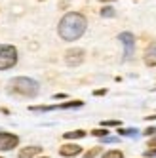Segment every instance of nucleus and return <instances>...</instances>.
<instances>
[{
	"label": "nucleus",
	"instance_id": "9d476101",
	"mask_svg": "<svg viewBox=\"0 0 156 158\" xmlns=\"http://www.w3.org/2000/svg\"><path fill=\"white\" fill-rule=\"evenodd\" d=\"M86 137V131L84 130H74V131H67L63 135V139H82Z\"/></svg>",
	"mask_w": 156,
	"mask_h": 158
},
{
	"label": "nucleus",
	"instance_id": "a211bd4d",
	"mask_svg": "<svg viewBox=\"0 0 156 158\" xmlns=\"http://www.w3.org/2000/svg\"><path fill=\"white\" fill-rule=\"evenodd\" d=\"M145 156H147V158H154V156H156V147H152V149H149L147 152H145Z\"/></svg>",
	"mask_w": 156,
	"mask_h": 158
},
{
	"label": "nucleus",
	"instance_id": "5701e85b",
	"mask_svg": "<svg viewBox=\"0 0 156 158\" xmlns=\"http://www.w3.org/2000/svg\"><path fill=\"white\" fill-rule=\"evenodd\" d=\"M65 97H67L65 94H57V95H55V99H65Z\"/></svg>",
	"mask_w": 156,
	"mask_h": 158
},
{
	"label": "nucleus",
	"instance_id": "ddd939ff",
	"mask_svg": "<svg viewBox=\"0 0 156 158\" xmlns=\"http://www.w3.org/2000/svg\"><path fill=\"white\" fill-rule=\"evenodd\" d=\"M99 152H101V147H93V149H90L84 154V158H95V156H99Z\"/></svg>",
	"mask_w": 156,
	"mask_h": 158
},
{
	"label": "nucleus",
	"instance_id": "1a4fd4ad",
	"mask_svg": "<svg viewBox=\"0 0 156 158\" xmlns=\"http://www.w3.org/2000/svg\"><path fill=\"white\" fill-rule=\"evenodd\" d=\"M38 152H42L40 147H25V149H21L19 158H35L38 156Z\"/></svg>",
	"mask_w": 156,
	"mask_h": 158
},
{
	"label": "nucleus",
	"instance_id": "393cba45",
	"mask_svg": "<svg viewBox=\"0 0 156 158\" xmlns=\"http://www.w3.org/2000/svg\"><path fill=\"white\" fill-rule=\"evenodd\" d=\"M40 158H48V156H40Z\"/></svg>",
	"mask_w": 156,
	"mask_h": 158
},
{
	"label": "nucleus",
	"instance_id": "2eb2a0df",
	"mask_svg": "<svg viewBox=\"0 0 156 158\" xmlns=\"http://www.w3.org/2000/svg\"><path fill=\"white\" fill-rule=\"evenodd\" d=\"M92 135H95V137H107L109 131H107V128H101V130H93Z\"/></svg>",
	"mask_w": 156,
	"mask_h": 158
},
{
	"label": "nucleus",
	"instance_id": "a878e982",
	"mask_svg": "<svg viewBox=\"0 0 156 158\" xmlns=\"http://www.w3.org/2000/svg\"><path fill=\"white\" fill-rule=\"evenodd\" d=\"M0 158H2V156H0Z\"/></svg>",
	"mask_w": 156,
	"mask_h": 158
},
{
	"label": "nucleus",
	"instance_id": "f3484780",
	"mask_svg": "<svg viewBox=\"0 0 156 158\" xmlns=\"http://www.w3.org/2000/svg\"><path fill=\"white\" fill-rule=\"evenodd\" d=\"M118 135H137V130H133V128H129V130H118Z\"/></svg>",
	"mask_w": 156,
	"mask_h": 158
},
{
	"label": "nucleus",
	"instance_id": "412c9836",
	"mask_svg": "<svg viewBox=\"0 0 156 158\" xmlns=\"http://www.w3.org/2000/svg\"><path fill=\"white\" fill-rule=\"evenodd\" d=\"M152 133H156V128H147L145 130V135H152Z\"/></svg>",
	"mask_w": 156,
	"mask_h": 158
},
{
	"label": "nucleus",
	"instance_id": "9b49d317",
	"mask_svg": "<svg viewBox=\"0 0 156 158\" xmlns=\"http://www.w3.org/2000/svg\"><path fill=\"white\" fill-rule=\"evenodd\" d=\"M84 107V101H67L63 105H57V109H80Z\"/></svg>",
	"mask_w": 156,
	"mask_h": 158
},
{
	"label": "nucleus",
	"instance_id": "6e6552de",
	"mask_svg": "<svg viewBox=\"0 0 156 158\" xmlns=\"http://www.w3.org/2000/svg\"><path fill=\"white\" fill-rule=\"evenodd\" d=\"M145 63L149 67H156V44H150L145 50Z\"/></svg>",
	"mask_w": 156,
	"mask_h": 158
},
{
	"label": "nucleus",
	"instance_id": "f03ea898",
	"mask_svg": "<svg viewBox=\"0 0 156 158\" xmlns=\"http://www.w3.org/2000/svg\"><path fill=\"white\" fill-rule=\"evenodd\" d=\"M8 89L15 95H23V97H35L38 95V82L32 80V78H27V76H15L8 82Z\"/></svg>",
	"mask_w": 156,
	"mask_h": 158
},
{
	"label": "nucleus",
	"instance_id": "f257e3e1",
	"mask_svg": "<svg viewBox=\"0 0 156 158\" xmlns=\"http://www.w3.org/2000/svg\"><path fill=\"white\" fill-rule=\"evenodd\" d=\"M88 27V21L82 14H78V12H69V14H65L63 19L59 21V36L67 42H74L78 40L82 35H84V31Z\"/></svg>",
	"mask_w": 156,
	"mask_h": 158
},
{
	"label": "nucleus",
	"instance_id": "39448f33",
	"mask_svg": "<svg viewBox=\"0 0 156 158\" xmlns=\"http://www.w3.org/2000/svg\"><path fill=\"white\" fill-rule=\"evenodd\" d=\"M19 145V137L15 133L0 131V151H12Z\"/></svg>",
	"mask_w": 156,
	"mask_h": 158
},
{
	"label": "nucleus",
	"instance_id": "20e7f679",
	"mask_svg": "<svg viewBox=\"0 0 156 158\" xmlns=\"http://www.w3.org/2000/svg\"><path fill=\"white\" fill-rule=\"evenodd\" d=\"M118 40L124 44V59H129L133 55V50H135V36L131 32H120Z\"/></svg>",
	"mask_w": 156,
	"mask_h": 158
},
{
	"label": "nucleus",
	"instance_id": "6ab92c4d",
	"mask_svg": "<svg viewBox=\"0 0 156 158\" xmlns=\"http://www.w3.org/2000/svg\"><path fill=\"white\" fill-rule=\"evenodd\" d=\"M105 143H116L118 141V137H110V135H107V137H101Z\"/></svg>",
	"mask_w": 156,
	"mask_h": 158
},
{
	"label": "nucleus",
	"instance_id": "dca6fc26",
	"mask_svg": "<svg viewBox=\"0 0 156 158\" xmlns=\"http://www.w3.org/2000/svg\"><path fill=\"white\" fill-rule=\"evenodd\" d=\"M103 124V128H110V126H120V120H105L101 122Z\"/></svg>",
	"mask_w": 156,
	"mask_h": 158
},
{
	"label": "nucleus",
	"instance_id": "4468645a",
	"mask_svg": "<svg viewBox=\"0 0 156 158\" xmlns=\"http://www.w3.org/2000/svg\"><path fill=\"white\" fill-rule=\"evenodd\" d=\"M116 12H114V8H110V6H105L103 10H101V15L103 17H113Z\"/></svg>",
	"mask_w": 156,
	"mask_h": 158
},
{
	"label": "nucleus",
	"instance_id": "f8f14e48",
	"mask_svg": "<svg viewBox=\"0 0 156 158\" xmlns=\"http://www.w3.org/2000/svg\"><path fill=\"white\" fill-rule=\"evenodd\" d=\"M101 158H124V152L122 151H107Z\"/></svg>",
	"mask_w": 156,
	"mask_h": 158
},
{
	"label": "nucleus",
	"instance_id": "b1692460",
	"mask_svg": "<svg viewBox=\"0 0 156 158\" xmlns=\"http://www.w3.org/2000/svg\"><path fill=\"white\" fill-rule=\"evenodd\" d=\"M101 2H110V0H101Z\"/></svg>",
	"mask_w": 156,
	"mask_h": 158
},
{
	"label": "nucleus",
	"instance_id": "423d86ee",
	"mask_svg": "<svg viewBox=\"0 0 156 158\" xmlns=\"http://www.w3.org/2000/svg\"><path fill=\"white\" fill-rule=\"evenodd\" d=\"M65 61H67V65H69V67H78V65L84 61V50H80V48L69 50V52L65 53Z\"/></svg>",
	"mask_w": 156,
	"mask_h": 158
},
{
	"label": "nucleus",
	"instance_id": "0eeeda50",
	"mask_svg": "<svg viewBox=\"0 0 156 158\" xmlns=\"http://www.w3.org/2000/svg\"><path fill=\"white\" fill-rule=\"evenodd\" d=\"M82 152V147L80 145H63L59 149V154L65 156V158H74Z\"/></svg>",
	"mask_w": 156,
	"mask_h": 158
},
{
	"label": "nucleus",
	"instance_id": "7ed1b4c3",
	"mask_svg": "<svg viewBox=\"0 0 156 158\" xmlns=\"http://www.w3.org/2000/svg\"><path fill=\"white\" fill-rule=\"evenodd\" d=\"M17 63V50L15 46H0V71H8Z\"/></svg>",
	"mask_w": 156,
	"mask_h": 158
},
{
	"label": "nucleus",
	"instance_id": "aec40b11",
	"mask_svg": "<svg viewBox=\"0 0 156 158\" xmlns=\"http://www.w3.org/2000/svg\"><path fill=\"white\" fill-rule=\"evenodd\" d=\"M105 94H107V89H95V92H93V95H97V97L99 95H105Z\"/></svg>",
	"mask_w": 156,
	"mask_h": 158
},
{
	"label": "nucleus",
	"instance_id": "4be33fe9",
	"mask_svg": "<svg viewBox=\"0 0 156 158\" xmlns=\"http://www.w3.org/2000/svg\"><path fill=\"white\" fill-rule=\"evenodd\" d=\"M152 147H156V137L149 139V149H152Z\"/></svg>",
	"mask_w": 156,
	"mask_h": 158
}]
</instances>
